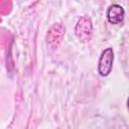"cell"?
<instances>
[{
	"instance_id": "3",
	"label": "cell",
	"mask_w": 129,
	"mask_h": 129,
	"mask_svg": "<svg viewBox=\"0 0 129 129\" xmlns=\"http://www.w3.org/2000/svg\"><path fill=\"white\" fill-rule=\"evenodd\" d=\"M124 16L125 10L119 4H112L107 9V19L111 24H118L122 22Z\"/></svg>"
},
{
	"instance_id": "2",
	"label": "cell",
	"mask_w": 129,
	"mask_h": 129,
	"mask_svg": "<svg viewBox=\"0 0 129 129\" xmlns=\"http://www.w3.org/2000/svg\"><path fill=\"white\" fill-rule=\"evenodd\" d=\"M113 62H114V50L112 47H107L102 51L101 56L99 58V63H98L99 75L102 77L109 76L113 68Z\"/></svg>"
},
{
	"instance_id": "1",
	"label": "cell",
	"mask_w": 129,
	"mask_h": 129,
	"mask_svg": "<svg viewBox=\"0 0 129 129\" xmlns=\"http://www.w3.org/2000/svg\"><path fill=\"white\" fill-rule=\"evenodd\" d=\"M75 32L77 37L80 39V41L82 42L90 41L93 35V24L91 18L87 15L80 17L76 24Z\"/></svg>"
}]
</instances>
